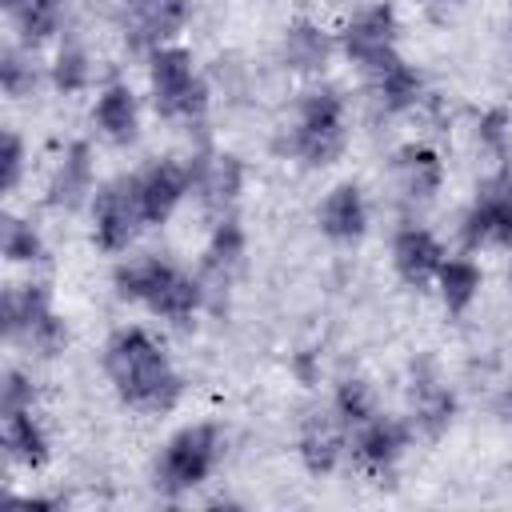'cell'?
Masks as SVG:
<instances>
[{"label": "cell", "mask_w": 512, "mask_h": 512, "mask_svg": "<svg viewBox=\"0 0 512 512\" xmlns=\"http://www.w3.org/2000/svg\"><path fill=\"white\" fill-rule=\"evenodd\" d=\"M104 368H108V380L116 384V396L140 412H168L184 392V380L172 368L168 352L144 328L112 332L104 348Z\"/></svg>", "instance_id": "6da1fadb"}, {"label": "cell", "mask_w": 512, "mask_h": 512, "mask_svg": "<svg viewBox=\"0 0 512 512\" xmlns=\"http://www.w3.org/2000/svg\"><path fill=\"white\" fill-rule=\"evenodd\" d=\"M288 148L312 168H324L344 152V100L336 88H312L300 96Z\"/></svg>", "instance_id": "7a4b0ae2"}, {"label": "cell", "mask_w": 512, "mask_h": 512, "mask_svg": "<svg viewBox=\"0 0 512 512\" xmlns=\"http://www.w3.org/2000/svg\"><path fill=\"white\" fill-rule=\"evenodd\" d=\"M148 80H152V104L160 116L168 120H196L208 108V88L192 64V56L176 44H160L152 48V64H148Z\"/></svg>", "instance_id": "3957f363"}, {"label": "cell", "mask_w": 512, "mask_h": 512, "mask_svg": "<svg viewBox=\"0 0 512 512\" xmlns=\"http://www.w3.org/2000/svg\"><path fill=\"white\" fill-rule=\"evenodd\" d=\"M220 452L224 448H220L216 424H188L164 444V452L156 460V484L168 496H180V492H188V488H196L200 480L212 476Z\"/></svg>", "instance_id": "277c9868"}, {"label": "cell", "mask_w": 512, "mask_h": 512, "mask_svg": "<svg viewBox=\"0 0 512 512\" xmlns=\"http://www.w3.org/2000/svg\"><path fill=\"white\" fill-rule=\"evenodd\" d=\"M144 228V208L136 192V176L112 180L92 196V236L104 252H124Z\"/></svg>", "instance_id": "5b68a950"}, {"label": "cell", "mask_w": 512, "mask_h": 512, "mask_svg": "<svg viewBox=\"0 0 512 512\" xmlns=\"http://www.w3.org/2000/svg\"><path fill=\"white\" fill-rule=\"evenodd\" d=\"M468 248H504L512 244V172H496L476 188L472 208L464 212Z\"/></svg>", "instance_id": "8992f818"}, {"label": "cell", "mask_w": 512, "mask_h": 512, "mask_svg": "<svg viewBox=\"0 0 512 512\" xmlns=\"http://www.w3.org/2000/svg\"><path fill=\"white\" fill-rule=\"evenodd\" d=\"M396 32H400V24H396V8L392 4H368V8H360L348 24H344V32H340V52L352 60V64H360L364 72H372V68H380L384 60H392L396 56Z\"/></svg>", "instance_id": "52a82bcc"}, {"label": "cell", "mask_w": 512, "mask_h": 512, "mask_svg": "<svg viewBox=\"0 0 512 512\" xmlns=\"http://www.w3.org/2000/svg\"><path fill=\"white\" fill-rule=\"evenodd\" d=\"M136 192H140L144 224H164L180 208V200L192 192V164L156 160L144 172H136Z\"/></svg>", "instance_id": "ba28073f"}, {"label": "cell", "mask_w": 512, "mask_h": 512, "mask_svg": "<svg viewBox=\"0 0 512 512\" xmlns=\"http://www.w3.org/2000/svg\"><path fill=\"white\" fill-rule=\"evenodd\" d=\"M404 448H408V428L392 416H372L352 436L356 468L368 476H388L396 468V460L404 456Z\"/></svg>", "instance_id": "9c48e42d"}, {"label": "cell", "mask_w": 512, "mask_h": 512, "mask_svg": "<svg viewBox=\"0 0 512 512\" xmlns=\"http://www.w3.org/2000/svg\"><path fill=\"white\" fill-rule=\"evenodd\" d=\"M392 264H396V272H400L404 284L424 288L428 280H436V272L444 264V248H440V240L428 228L408 224L392 240Z\"/></svg>", "instance_id": "30bf717a"}, {"label": "cell", "mask_w": 512, "mask_h": 512, "mask_svg": "<svg viewBox=\"0 0 512 512\" xmlns=\"http://www.w3.org/2000/svg\"><path fill=\"white\" fill-rule=\"evenodd\" d=\"M244 188V164L236 156H200L192 160V192L204 200V208L220 212L236 204Z\"/></svg>", "instance_id": "8fae6325"}, {"label": "cell", "mask_w": 512, "mask_h": 512, "mask_svg": "<svg viewBox=\"0 0 512 512\" xmlns=\"http://www.w3.org/2000/svg\"><path fill=\"white\" fill-rule=\"evenodd\" d=\"M344 432H348V424L336 412H312L300 424V460H304V468L316 472V476L332 472L340 452H344Z\"/></svg>", "instance_id": "7c38bea8"}, {"label": "cell", "mask_w": 512, "mask_h": 512, "mask_svg": "<svg viewBox=\"0 0 512 512\" xmlns=\"http://www.w3.org/2000/svg\"><path fill=\"white\" fill-rule=\"evenodd\" d=\"M316 220H320V232H324L328 240H340V244L360 240L364 228H368V204H364V192H360L356 184H336V188L324 196Z\"/></svg>", "instance_id": "4fadbf2b"}, {"label": "cell", "mask_w": 512, "mask_h": 512, "mask_svg": "<svg viewBox=\"0 0 512 512\" xmlns=\"http://www.w3.org/2000/svg\"><path fill=\"white\" fill-rule=\"evenodd\" d=\"M456 416V396L428 372H416L412 376V428L428 440L444 436L448 424Z\"/></svg>", "instance_id": "5bb4252c"}, {"label": "cell", "mask_w": 512, "mask_h": 512, "mask_svg": "<svg viewBox=\"0 0 512 512\" xmlns=\"http://www.w3.org/2000/svg\"><path fill=\"white\" fill-rule=\"evenodd\" d=\"M364 76H368L372 96L380 100V108H384V112H408V108L420 100V92H424L420 72H416L412 64H404V60H400V52H396L392 60H384L380 68L364 72Z\"/></svg>", "instance_id": "9a60e30c"}, {"label": "cell", "mask_w": 512, "mask_h": 512, "mask_svg": "<svg viewBox=\"0 0 512 512\" xmlns=\"http://www.w3.org/2000/svg\"><path fill=\"white\" fill-rule=\"evenodd\" d=\"M192 16V4L188 0H132V24L140 32L144 44L160 48L168 44Z\"/></svg>", "instance_id": "2e32d148"}, {"label": "cell", "mask_w": 512, "mask_h": 512, "mask_svg": "<svg viewBox=\"0 0 512 512\" xmlns=\"http://www.w3.org/2000/svg\"><path fill=\"white\" fill-rule=\"evenodd\" d=\"M52 300L44 292V284H20L4 292V332L8 336H32L44 320H52Z\"/></svg>", "instance_id": "e0dca14e"}, {"label": "cell", "mask_w": 512, "mask_h": 512, "mask_svg": "<svg viewBox=\"0 0 512 512\" xmlns=\"http://www.w3.org/2000/svg\"><path fill=\"white\" fill-rule=\"evenodd\" d=\"M4 448H8V456L16 464L44 468V460H48V436H44L40 420L32 416V408L4 412Z\"/></svg>", "instance_id": "ac0fdd59"}, {"label": "cell", "mask_w": 512, "mask_h": 512, "mask_svg": "<svg viewBox=\"0 0 512 512\" xmlns=\"http://www.w3.org/2000/svg\"><path fill=\"white\" fill-rule=\"evenodd\" d=\"M96 124L108 140L116 144H132L136 128H140V112H136V96L124 84H108L96 100Z\"/></svg>", "instance_id": "d6986e66"}, {"label": "cell", "mask_w": 512, "mask_h": 512, "mask_svg": "<svg viewBox=\"0 0 512 512\" xmlns=\"http://www.w3.org/2000/svg\"><path fill=\"white\" fill-rule=\"evenodd\" d=\"M396 172H400L404 192L416 200H428L444 180V164L428 144H404L396 152Z\"/></svg>", "instance_id": "ffe728a7"}, {"label": "cell", "mask_w": 512, "mask_h": 512, "mask_svg": "<svg viewBox=\"0 0 512 512\" xmlns=\"http://www.w3.org/2000/svg\"><path fill=\"white\" fill-rule=\"evenodd\" d=\"M480 284H484V272H480L468 256H448V260L440 264V272H436L440 300H444V308H448L452 316H460V312L472 308V300L480 296Z\"/></svg>", "instance_id": "44dd1931"}, {"label": "cell", "mask_w": 512, "mask_h": 512, "mask_svg": "<svg viewBox=\"0 0 512 512\" xmlns=\"http://www.w3.org/2000/svg\"><path fill=\"white\" fill-rule=\"evenodd\" d=\"M240 256H244V232H240V224L232 216H220L216 228H212L208 252H204V280L224 284L236 272Z\"/></svg>", "instance_id": "7402d4cb"}, {"label": "cell", "mask_w": 512, "mask_h": 512, "mask_svg": "<svg viewBox=\"0 0 512 512\" xmlns=\"http://www.w3.org/2000/svg\"><path fill=\"white\" fill-rule=\"evenodd\" d=\"M200 300H204V280H192L188 272L172 268V276H168V280L160 284V292L148 300V312H156V316H164V320L184 324V320L200 308Z\"/></svg>", "instance_id": "603a6c76"}, {"label": "cell", "mask_w": 512, "mask_h": 512, "mask_svg": "<svg viewBox=\"0 0 512 512\" xmlns=\"http://www.w3.org/2000/svg\"><path fill=\"white\" fill-rule=\"evenodd\" d=\"M92 192V160H88V144H72L52 176V204L60 208H76L84 196Z\"/></svg>", "instance_id": "cb8c5ba5"}, {"label": "cell", "mask_w": 512, "mask_h": 512, "mask_svg": "<svg viewBox=\"0 0 512 512\" xmlns=\"http://www.w3.org/2000/svg\"><path fill=\"white\" fill-rule=\"evenodd\" d=\"M172 268H176V264L156 260V256L120 264V268H116V292H120L124 300H140V304H148V300L160 292V284L172 276Z\"/></svg>", "instance_id": "d4e9b609"}, {"label": "cell", "mask_w": 512, "mask_h": 512, "mask_svg": "<svg viewBox=\"0 0 512 512\" xmlns=\"http://www.w3.org/2000/svg\"><path fill=\"white\" fill-rule=\"evenodd\" d=\"M328 52H332V40L324 36V28H316V24H308V20L292 24L288 36H284V56H288V64L300 68V72L320 68V64L328 60Z\"/></svg>", "instance_id": "484cf974"}, {"label": "cell", "mask_w": 512, "mask_h": 512, "mask_svg": "<svg viewBox=\"0 0 512 512\" xmlns=\"http://www.w3.org/2000/svg\"><path fill=\"white\" fill-rule=\"evenodd\" d=\"M12 12L20 24V36L28 44H40L60 28V0H20V8H12Z\"/></svg>", "instance_id": "4316f807"}, {"label": "cell", "mask_w": 512, "mask_h": 512, "mask_svg": "<svg viewBox=\"0 0 512 512\" xmlns=\"http://www.w3.org/2000/svg\"><path fill=\"white\" fill-rule=\"evenodd\" d=\"M332 412L348 424V428H360L364 420L376 416V400H372V388L364 380H344L332 396Z\"/></svg>", "instance_id": "83f0119b"}, {"label": "cell", "mask_w": 512, "mask_h": 512, "mask_svg": "<svg viewBox=\"0 0 512 512\" xmlns=\"http://www.w3.org/2000/svg\"><path fill=\"white\" fill-rule=\"evenodd\" d=\"M4 256H8L12 264H36V260L44 256L40 232H36L28 220L8 216V220H4Z\"/></svg>", "instance_id": "f1b7e54d"}, {"label": "cell", "mask_w": 512, "mask_h": 512, "mask_svg": "<svg viewBox=\"0 0 512 512\" xmlns=\"http://www.w3.org/2000/svg\"><path fill=\"white\" fill-rule=\"evenodd\" d=\"M52 84L60 92H80L88 84V56L80 48H60V56L52 64Z\"/></svg>", "instance_id": "f546056e"}, {"label": "cell", "mask_w": 512, "mask_h": 512, "mask_svg": "<svg viewBox=\"0 0 512 512\" xmlns=\"http://www.w3.org/2000/svg\"><path fill=\"white\" fill-rule=\"evenodd\" d=\"M0 164H4L0 184H4V192H12L20 184V172H24V144H20L16 132H4V156H0Z\"/></svg>", "instance_id": "4dcf8cb0"}, {"label": "cell", "mask_w": 512, "mask_h": 512, "mask_svg": "<svg viewBox=\"0 0 512 512\" xmlns=\"http://www.w3.org/2000/svg\"><path fill=\"white\" fill-rule=\"evenodd\" d=\"M20 408H32V384H28V376L8 372L4 388H0V412H20Z\"/></svg>", "instance_id": "1f68e13d"}, {"label": "cell", "mask_w": 512, "mask_h": 512, "mask_svg": "<svg viewBox=\"0 0 512 512\" xmlns=\"http://www.w3.org/2000/svg\"><path fill=\"white\" fill-rule=\"evenodd\" d=\"M0 84H4V92H8V96H20V92L32 84V72L24 68V60H20L12 48L4 52V64H0Z\"/></svg>", "instance_id": "d6a6232c"}, {"label": "cell", "mask_w": 512, "mask_h": 512, "mask_svg": "<svg viewBox=\"0 0 512 512\" xmlns=\"http://www.w3.org/2000/svg\"><path fill=\"white\" fill-rule=\"evenodd\" d=\"M480 140H484L492 152L504 156V148H508V116H504V112H484V116H480Z\"/></svg>", "instance_id": "836d02e7"}, {"label": "cell", "mask_w": 512, "mask_h": 512, "mask_svg": "<svg viewBox=\"0 0 512 512\" xmlns=\"http://www.w3.org/2000/svg\"><path fill=\"white\" fill-rule=\"evenodd\" d=\"M500 416L512 424V384H508V388H504V396H500Z\"/></svg>", "instance_id": "e575fe53"}, {"label": "cell", "mask_w": 512, "mask_h": 512, "mask_svg": "<svg viewBox=\"0 0 512 512\" xmlns=\"http://www.w3.org/2000/svg\"><path fill=\"white\" fill-rule=\"evenodd\" d=\"M4 4H8V8H20V0H4Z\"/></svg>", "instance_id": "d590c367"}]
</instances>
